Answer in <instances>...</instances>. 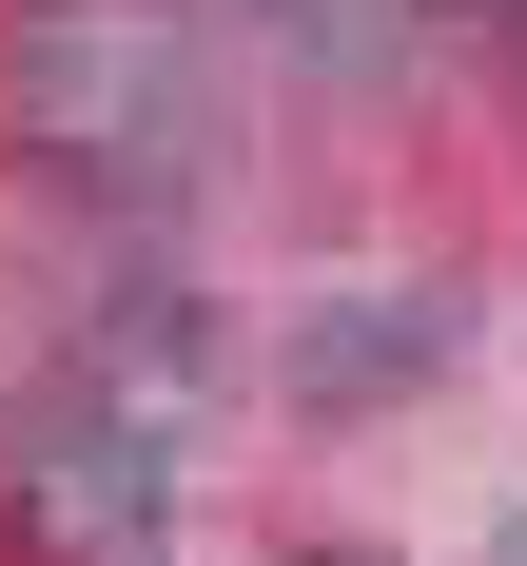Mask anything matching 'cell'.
<instances>
[{
  "instance_id": "6da1fadb",
  "label": "cell",
  "mask_w": 527,
  "mask_h": 566,
  "mask_svg": "<svg viewBox=\"0 0 527 566\" xmlns=\"http://www.w3.org/2000/svg\"><path fill=\"white\" fill-rule=\"evenodd\" d=\"M0 117H20L40 176H78V196H176L196 137H215V78H196V40H176L157 0H20Z\"/></svg>"
},
{
  "instance_id": "7a4b0ae2",
  "label": "cell",
  "mask_w": 527,
  "mask_h": 566,
  "mask_svg": "<svg viewBox=\"0 0 527 566\" xmlns=\"http://www.w3.org/2000/svg\"><path fill=\"white\" fill-rule=\"evenodd\" d=\"M0 489H20V527H40V547H137L176 469H157V430L78 371V391H40L20 430H0Z\"/></svg>"
},
{
  "instance_id": "3957f363",
  "label": "cell",
  "mask_w": 527,
  "mask_h": 566,
  "mask_svg": "<svg viewBox=\"0 0 527 566\" xmlns=\"http://www.w3.org/2000/svg\"><path fill=\"white\" fill-rule=\"evenodd\" d=\"M468 352V293L450 274H351V293H313V313H293V352H274V391L293 410H391V391H430V371H450Z\"/></svg>"
},
{
  "instance_id": "277c9868",
  "label": "cell",
  "mask_w": 527,
  "mask_h": 566,
  "mask_svg": "<svg viewBox=\"0 0 527 566\" xmlns=\"http://www.w3.org/2000/svg\"><path fill=\"white\" fill-rule=\"evenodd\" d=\"M274 566H371V547H274Z\"/></svg>"
},
{
  "instance_id": "5b68a950",
  "label": "cell",
  "mask_w": 527,
  "mask_h": 566,
  "mask_svg": "<svg viewBox=\"0 0 527 566\" xmlns=\"http://www.w3.org/2000/svg\"><path fill=\"white\" fill-rule=\"evenodd\" d=\"M450 20H527V0H450Z\"/></svg>"
}]
</instances>
